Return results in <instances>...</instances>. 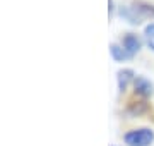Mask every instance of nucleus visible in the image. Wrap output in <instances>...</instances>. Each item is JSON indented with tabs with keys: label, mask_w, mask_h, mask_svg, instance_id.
Instances as JSON below:
<instances>
[{
	"label": "nucleus",
	"mask_w": 154,
	"mask_h": 146,
	"mask_svg": "<svg viewBox=\"0 0 154 146\" xmlns=\"http://www.w3.org/2000/svg\"><path fill=\"white\" fill-rule=\"evenodd\" d=\"M120 16L132 26H139L144 21L154 23V4H149L146 0H135L130 5L120 7Z\"/></svg>",
	"instance_id": "nucleus-1"
},
{
	"label": "nucleus",
	"mask_w": 154,
	"mask_h": 146,
	"mask_svg": "<svg viewBox=\"0 0 154 146\" xmlns=\"http://www.w3.org/2000/svg\"><path fill=\"white\" fill-rule=\"evenodd\" d=\"M123 143L127 146H151L154 143L152 127H135L123 134Z\"/></svg>",
	"instance_id": "nucleus-2"
},
{
	"label": "nucleus",
	"mask_w": 154,
	"mask_h": 146,
	"mask_svg": "<svg viewBox=\"0 0 154 146\" xmlns=\"http://www.w3.org/2000/svg\"><path fill=\"white\" fill-rule=\"evenodd\" d=\"M142 38L139 36V34L135 33H125L123 36H122L120 40V45L123 46V50L128 53V57L132 59L134 55H137L139 52H140V48H142Z\"/></svg>",
	"instance_id": "nucleus-3"
},
{
	"label": "nucleus",
	"mask_w": 154,
	"mask_h": 146,
	"mask_svg": "<svg viewBox=\"0 0 154 146\" xmlns=\"http://www.w3.org/2000/svg\"><path fill=\"white\" fill-rule=\"evenodd\" d=\"M134 93L140 100H149L154 95V84L146 76H135V79H134Z\"/></svg>",
	"instance_id": "nucleus-4"
},
{
	"label": "nucleus",
	"mask_w": 154,
	"mask_h": 146,
	"mask_svg": "<svg viewBox=\"0 0 154 146\" xmlns=\"http://www.w3.org/2000/svg\"><path fill=\"white\" fill-rule=\"evenodd\" d=\"M134 79H135V72L132 69H120L116 72V84H118V91L123 93L127 91V88L130 84H134Z\"/></svg>",
	"instance_id": "nucleus-5"
},
{
	"label": "nucleus",
	"mask_w": 154,
	"mask_h": 146,
	"mask_svg": "<svg viewBox=\"0 0 154 146\" xmlns=\"http://www.w3.org/2000/svg\"><path fill=\"white\" fill-rule=\"evenodd\" d=\"M142 41L151 52H154V23H147L142 31Z\"/></svg>",
	"instance_id": "nucleus-6"
},
{
	"label": "nucleus",
	"mask_w": 154,
	"mask_h": 146,
	"mask_svg": "<svg viewBox=\"0 0 154 146\" xmlns=\"http://www.w3.org/2000/svg\"><path fill=\"white\" fill-rule=\"evenodd\" d=\"M110 55L115 62H123V60H128V59H130L128 53L123 50V46H122L120 43H111L110 45Z\"/></svg>",
	"instance_id": "nucleus-7"
},
{
	"label": "nucleus",
	"mask_w": 154,
	"mask_h": 146,
	"mask_svg": "<svg viewBox=\"0 0 154 146\" xmlns=\"http://www.w3.org/2000/svg\"><path fill=\"white\" fill-rule=\"evenodd\" d=\"M108 5H110V17L113 16V9H115V7H113V0H108Z\"/></svg>",
	"instance_id": "nucleus-8"
}]
</instances>
